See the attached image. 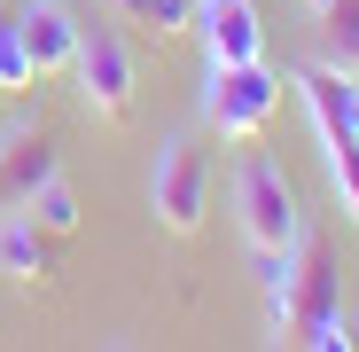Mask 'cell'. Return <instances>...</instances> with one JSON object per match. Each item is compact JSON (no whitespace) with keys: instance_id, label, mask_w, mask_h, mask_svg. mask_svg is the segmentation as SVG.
Instances as JSON below:
<instances>
[{"instance_id":"cell-1","label":"cell","mask_w":359,"mask_h":352,"mask_svg":"<svg viewBox=\"0 0 359 352\" xmlns=\"http://www.w3.org/2000/svg\"><path fill=\"white\" fill-rule=\"evenodd\" d=\"M266 289H273V337H281V344H328V329H336V313H344V274H336L328 235L297 227V243H289V259L266 274Z\"/></svg>"},{"instance_id":"cell-2","label":"cell","mask_w":359,"mask_h":352,"mask_svg":"<svg viewBox=\"0 0 359 352\" xmlns=\"http://www.w3.org/2000/svg\"><path fill=\"white\" fill-rule=\"evenodd\" d=\"M234 211H243V243L258 251V274H273L289 259V243H297V227H305L273 157H250L243 172H234Z\"/></svg>"},{"instance_id":"cell-3","label":"cell","mask_w":359,"mask_h":352,"mask_svg":"<svg viewBox=\"0 0 359 352\" xmlns=\"http://www.w3.org/2000/svg\"><path fill=\"white\" fill-rule=\"evenodd\" d=\"M149 211H156L164 235H196L203 227V211H211V157L188 133L156 149V164H149Z\"/></svg>"},{"instance_id":"cell-4","label":"cell","mask_w":359,"mask_h":352,"mask_svg":"<svg viewBox=\"0 0 359 352\" xmlns=\"http://www.w3.org/2000/svg\"><path fill=\"white\" fill-rule=\"evenodd\" d=\"M281 110V79L258 63H211V94H203V117L226 133V141H258L266 117Z\"/></svg>"},{"instance_id":"cell-5","label":"cell","mask_w":359,"mask_h":352,"mask_svg":"<svg viewBox=\"0 0 359 352\" xmlns=\"http://www.w3.org/2000/svg\"><path fill=\"white\" fill-rule=\"evenodd\" d=\"M71 71H79L86 102H94L102 117H133V47H126L117 24H86V32H79Z\"/></svg>"},{"instance_id":"cell-6","label":"cell","mask_w":359,"mask_h":352,"mask_svg":"<svg viewBox=\"0 0 359 352\" xmlns=\"http://www.w3.org/2000/svg\"><path fill=\"white\" fill-rule=\"evenodd\" d=\"M188 24L203 32V63H258V55H266L258 0H196Z\"/></svg>"},{"instance_id":"cell-7","label":"cell","mask_w":359,"mask_h":352,"mask_svg":"<svg viewBox=\"0 0 359 352\" xmlns=\"http://www.w3.org/2000/svg\"><path fill=\"white\" fill-rule=\"evenodd\" d=\"M79 32H86V24L63 8V0H24V8H16V39H24V55H32V71H39V79L71 71Z\"/></svg>"},{"instance_id":"cell-8","label":"cell","mask_w":359,"mask_h":352,"mask_svg":"<svg viewBox=\"0 0 359 352\" xmlns=\"http://www.w3.org/2000/svg\"><path fill=\"white\" fill-rule=\"evenodd\" d=\"M55 172H63V149H55V133H16L8 149H0V196H8V204H24L39 181H55Z\"/></svg>"},{"instance_id":"cell-9","label":"cell","mask_w":359,"mask_h":352,"mask_svg":"<svg viewBox=\"0 0 359 352\" xmlns=\"http://www.w3.org/2000/svg\"><path fill=\"white\" fill-rule=\"evenodd\" d=\"M0 266H8L16 282H47V227L24 219V211H8L0 219Z\"/></svg>"},{"instance_id":"cell-10","label":"cell","mask_w":359,"mask_h":352,"mask_svg":"<svg viewBox=\"0 0 359 352\" xmlns=\"http://www.w3.org/2000/svg\"><path fill=\"white\" fill-rule=\"evenodd\" d=\"M320 63L359 79V0H328L320 8Z\"/></svg>"},{"instance_id":"cell-11","label":"cell","mask_w":359,"mask_h":352,"mask_svg":"<svg viewBox=\"0 0 359 352\" xmlns=\"http://www.w3.org/2000/svg\"><path fill=\"white\" fill-rule=\"evenodd\" d=\"M8 211H24V219H39L47 235H71L79 227V196H71V181H63V172H55V181H39L24 204H8Z\"/></svg>"},{"instance_id":"cell-12","label":"cell","mask_w":359,"mask_h":352,"mask_svg":"<svg viewBox=\"0 0 359 352\" xmlns=\"http://www.w3.org/2000/svg\"><path fill=\"white\" fill-rule=\"evenodd\" d=\"M32 55H24V39H16V16H0V94H32Z\"/></svg>"},{"instance_id":"cell-13","label":"cell","mask_w":359,"mask_h":352,"mask_svg":"<svg viewBox=\"0 0 359 352\" xmlns=\"http://www.w3.org/2000/svg\"><path fill=\"white\" fill-rule=\"evenodd\" d=\"M328 181H336L344 211L359 219V141H336V149H328Z\"/></svg>"},{"instance_id":"cell-14","label":"cell","mask_w":359,"mask_h":352,"mask_svg":"<svg viewBox=\"0 0 359 352\" xmlns=\"http://www.w3.org/2000/svg\"><path fill=\"white\" fill-rule=\"evenodd\" d=\"M126 16H141V24H156V32H180V16L164 8V0H117Z\"/></svg>"},{"instance_id":"cell-15","label":"cell","mask_w":359,"mask_h":352,"mask_svg":"<svg viewBox=\"0 0 359 352\" xmlns=\"http://www.w3.org/2000/svg\"><path fill=\"white\" fill-rule=\"evenodd\" d=\"M344 117H351V133H359V79L344 71Z\"/></svg>"},{"instance_id":"cell-16","label":"cell","mask_w":359,"mask_h":352,"mask_svg":"<svg viewBox=\"0 0 359 352\" xmlns=\"http://www.w3.org/2000/svg\"><path fill=\"white\" fill-rule=\"evenodd\" d=\"M164 8H172V16H180V24H188V16H196V0H164Z\"/></svg>"},{"instance_id":"cell-17","label":"cell","mask_w":359,"mask_h":352,"mask_svg":"<svg viewBox=\"0 0 359 352\" xmlns=\"http://www.w3.org/2000/svg\"><path fill=\"white\" fill-rule=\"evenodd\" d=\"M305 8H328V0H305Z\"/></svg>"}]
</instances>
